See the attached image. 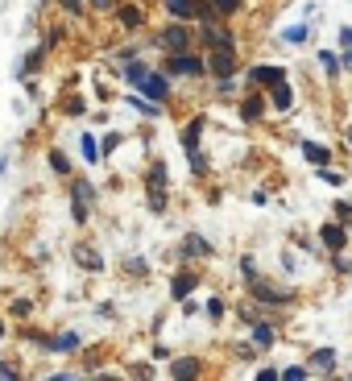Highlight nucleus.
<instances>
[{
  "mask_svg": "<svg viewBox=\"0 0 352 381\" xmlns=\"http://www.w3.org/2000/svg\"><path fill=\"white\" fill-rule=\"evenodd\" d=\"M208 71H212L216 79H232V71H236V50H232V46H212Z\"/></svg>",
  "mask_w": 352,
  "mask_h": 381,
  "instance_id": "nucleus-1",
  "label": "nucleus"
},
{
  "mask_svg": "<svg viewBox=\"0 0 352 381\" xmlns=\"http://www.w3.org/2000/svg\"><path fill=\"white\" fill-rule=\"evenodd\" d=\"M166 71L170 75H187V79H195V75H203L208 67L191 54V50H178V54H170V62H166Z\"/></svg>",
  "mask_w": 352,
  "mask_h": 381,
  "instance_id": "nucleus-2",
  "label": "nucleus"
},
{
  "mask_svg": "<svg viewBox=\"0 0 352 381\" xmlns=\"http://www.w3.org/2000/svg\"><path fill=\"white\" fill-rule=\"evenodd\" d=\"M149 207H154V212L166 207V166H162V162H158L154 174H149Z\"/></svg>",
  "mask_w": 352,
  "mask_h": 381,
  "instance_id": "nucleus-3",
  "label": "nucleus"
},
{
  "mask_svg": "<svg viewBox=\"0 0 352 381\" xmlns=\"http://www.w3.org/2000/svg\"><path fill=\"white\" fill-rule=\"evenodd\" d=\"M162 46L178 54V50H191V29L187 25H170V29H162Z\"/></svg>",
  "mask_w": 352,
  "mask_h": 381,
  "instance_id": "nucleus-4",
  "label": "nucleus"
},
{
  "mask_svg": "<svg viewBox=\"0 0 352 381\" xmlns=\"http://www.w3.org/2000/svg\"><path fill=\"white\" fill-rule=\"evenodd\" d=\"M71 195H75V220L83 224V220H88V207H91V195H95V190H91L88 183H75V187H71Z\"/></svg>",
  "mask_w": 352,
  "mask_h": 381,
  "instance_id": "nucleus-5",
  "label": "nucleus"
},
{
  "mask_svg": "<svg viewBox=\"0 0 352 381\" xmlns=\"http://www.w3.org/2000/svg\"><path fill=\"white\" fill-rule=\"evenodd\" d=\"M249 79H253V83H262V88H273V83H282V71H278V67H253V71H249Z\"/></svg>",
  "mask_w": 352,
  "mask_h": 381,
  "instance_id": "nucleus-6",
  "label": "nucleus"
},
{
  "mask_svg": "<svg viewBox=\"0 0 352 381\" xmlns=\"http://www.w3.org/2000/svg\"><path fill=\"white\" fill-rule=\"evenodd\" d=\"M253 294L262 298V303H286V294L278 290V286H269V282H262V278H253Z\"/></svg>",
  "mask_w": 352,
  "mask_h": 381,
  "instance_id": "nucleus-7",
  "label": "nucleus"
},
{
  "mask_svg": "<svg viewBox=\"0 0 352 381\" xmlns=\"http://www.w3.org/2000/svg\"><path fill=\"white\" fill-rule=\"evenodd\" d=\"M141 88H145V95H149V99H166V92H170L162 75H145V79H141Z\"/></svg>",
  "mask_w": 352,
  "mask_h": 381,
  "instance_id": "nucleus-8",
  "label": "nucleus"
},
{
  "mask_svg": "<svg viewBox=\"0 0 352 381\" xmlns=\"http://www.w3.org/2000/svg\"><path fill=\"white\" fill-rule=\"evenodd\" d=\"M75 261H79L83 270H91V274H100V270H104V257H100L95 249H75Z\"/></svg>",
  "mask_w": 352,
  "mask_h": 381,
  "instance_id": "nucleus-9",
  "label": "nucleus"
},
{
  "mask_svg": "<svg viewBox=\"0 0 352 381\" xmlns=\"http://www.w3.org/2000/svg\"><path fill=\"white\" fill-rule=\"evenodd\" d=\"M199 129H203V120H191V125L178 133V141H182V149H187V153H195V145H199Z\"/></svg>",
  "mask_w": 352,
  "mask_h": 381,
  "instance_id": "nucleus-10",
  "label": "nucleus"
},
{
  "mask_svg": "<svg viewBox=\"0 0 352 381\" xmlns=\"http://www.w3.org/2000/svg\"><path fill=\"white\" fill-rule=\"evenodd\" d=\"M166 8H170V13H175L178 21H182V17H187V21H191V17H195V13H199V0H166Z\"/></svg>",
  "mask_w": 352,
  "mask_h": 381,
  "instance_id": "nucleus-11",
  "label": "nucleus"
},
{
  "mask_svg": "<svg viewBox=\"0 0 352 381\" xmlns=\"http://www.w3.org/2000/svg\"><path fill=\"white\" fill-rule=\"evenodd\" d=\"M269 99H273V108H282V112H286V108L295 104V92H290V83H286V79H282V83H273V95H269Z\"/></svg>",
  "mask_w": 352,
  "mask_h": 381,
  "instance_id": "nucleus-12",
  "label": "nucleus"
},
{
  "mask_svg": "<svg viewBox=\"0 0 352 381\" xmlns=\"http://www.w3.org/2000/svg\"><path fill=\"white\" fill-rule=\"evenodd\" d=\"M344 228H340V224H323V244H327V249H344Z\"/></svg>",
  "mask_w": 352,
  "mask_h": 381,
  "instance_id": "nucleus-13",
  "label": "nucleus"
},
{
  "mask_svg": "<svg viewBox=\"0 0 352 381\" xmlns=\"http://www.w3.org/2000/svg\"><path fill=\"white\" fill-rule=\"evenodd\" d=\"M303 158H307V162H315V166H327V162H332V153H327L323 145H315V141L303 145Z\"/></svg>",
  "mask_w": 352,
  "mask_h": 381,
  "instance_id": "nucleus-14",
  "label": "nucleus"
},
{
  "mask_svg": "<svg viewBox=\"0 0 352 381\" xmlns=\"http://www.w3.org/2000/svg\"><path fill=\"white\" fill-rule=\"evenodd\" d=\"M203 38H208L212 46H232V34H228V29H216L212 21H208V29H203Z\"/></svg>",
  "mask_w": 352,
  "mask_h": 381,
  "instance_id": "nucleus-15",
  "label": "nucleus"
},
{
  "mask_svg": "<svg viewBox=\"0 0 352 381\" xmlns=\"http://www.w3.org/2000/svg\"><path fill=\"white\" fill-rule=\"evenodd\" d=\"M195 373H199V361H191V356L170 365V377H195Z\"/></svg>",
  "mask_w": 352,
  "mask_h": 381,
  "instance_id": "nucleus-16",
  "label": "nucleus"
},
{
  "mask_svg": "<svg viewBox=\"0 0 352 381\" xmlns=\"http://www.w3.org/2000/svg\"><path fill=\"white\" fill-rule=\"evenodd\" d=\"M191 290H195V274H182V278H175V286H170V294H175V298H187Z\"/></svg>",
  "mask_w": 352,
  "mask_h": 381,
  "instance_id": "nucleus-17",
  "label": "nucleus"
},
{
  "mask_svg": "<svg viewBox=\"0 0 352 381\" xmlns=\"http://www.w3.org/2000/svg\"><path fill=\"white\" fill-rule=\"evenodd\" d=\"M241 116H245V120H257V116H262V95H249V99L241 104Z\"/></svg>",
  "mask_w": 352,
  "mask_h": 381,
  "instance_id": "nucleus-18",
  "label": "nucleus"
},
{
  "mask_svg": "<svg viewBox=\"0 0 352 381\" xmlns=\"http://www.w3.org/2000/svg\"><path fill=\"white\" fill-rule=\"evenodd\" d=\"M50 166H54V174H71V162H67V153H50Z\"/></svg>",
  "mask_w": 352,
  "mask_h": 381,
  "instance_id": "nucleus-19",
  "label": "nucleus"
},
{
  "mask_svg": "<svg viewBox=\"0 0 352 381\" xmlns=\"http://www.w3.org/2000/svg\"><path fill=\"white\" fill-rule=\"evenodd\" d=\"M332 361H336V352H332V348H323V352H315V361H311V365H315V369H332Z\"/></svg>",
  "mask_w": 352,
  "mask_h": 381,
  "instance_id": "nucleus-20",
  "label": "nucleus"
},
{
  "mask_svg": "<svg viewBox=\"0 0 352 381\" xmlns=\"http://www.w3.org/2000/svg\"><path fill=\"white\" fill-rule=\"evenodd\" d=\"M54 348H62V352H71V348H79V335H75V332L58 335V340H54Z\"/></svg>",
  "mask_w": 352,
  "mask_h": 381,
  "instance_id": "nucleus-21",
  "label": "nucleus"
},
{
  "mask_svg": "<svg viewBox=\"0 0 352 381\" xmlns=\"http://www.w3.org/2000/svg\"><path fill=\"white\" fill-rule=\"evenodd\" d=\"M83 158H88V162H95V158H100V145H95V137H91V133H83Z\"/></svg>",
  "mask_w": 352,
  "mask_h": 381,
  "instance_id": "nucleus-22",
  "label": "nucleus"
},
{
  "mask_svg": "<svg viewBox=\"0 0 352 381\" xmlns=\"http://www.w3.org/2000/svg\"><path fill=\"white\" fill-rule=\"evenodd\" d=\"M286 42H295V46H299V42H307V25H295V29H286Z\"/></svg>",
  "mask_w": 352,
  "mask_h": 381,
  "instance_id": "nucleus-23",
  "label": "nucleus"
},
{
  "mask_svg": "<svg viewBox=\"0 0 352 381\" xmlns=\"http://www.w3.org/2000/svg\"><path fill=\"white\" fill-rule=\"evenodd\" d=\"M187 249H191V253H212L208 240H199V237H187Z\"/></svg>",
  "mask_w": 352,
  "mask_h": 381,
  "instance_id": "nucleus-24",
  "label": "nucleus"
},
{
  "mask_svg": "<svg viewBox=\"0 0 352 381\" xmlns=\"http://www.w3.org/2000/svg\"><path fill=\"white\" fill-rule=\"evenodd\" d=\"M212 8H220V13H236L241 0H212Z\"/></svg>",
  "mask_w": 352,
  "mask_h": 381,
  "instance_id": "nucleus-25",
  "label": "nucleus"
},
{
  "mask_svg": "<svg viewBox=\"0 0 352 381\" xmlns=\"http://www.w3.org/2000/svg\"><path fill=\"white\" fill-rule=\"evenodd\" d=\"M121 21H125V25H141V13H137V8H121Z\"/></svg>",
  "mask_w": 352,
  "mask_h": 381,
  "instance_id": "nucleus-26",
  "label": "nucleus"
},
{
  "mask_svg": "<svg viewBox=\"0 0 352 381\" xmlns=\"http://www.w3.org/2000/svg\"><path fill=\"white\" fill-rule=\"evenodd\" d=\"M319 62L327 67V75H336V71H340V62H336V54H319Z\"/></svg>",
  "mask_w": 352,
  "mask_h": 381,
  "instance_id": "nucleus-27",
  "label": "nucleus"
},
{
  "mask_svg": "<svg viewBox=\"0 0 352 381\" xmlns=\"http://www.w3.org/2000/svg\"><path fill=\"white\" fill-rule=\"evenodd\" d=\"M145 75H149V71H145V67H141V62H133V67H129V79H133V83H141V79H145Z\"/></svg>",
  "mask_w": 352,
  "mask_h": 381,
  "instance_id": "nucleus-28",
  "label": "nucleus"
},
{
  "mask_svg": "<svg viewBox=\"0 0 352 381\" xmlns=\"http://www.w3.org/2000/svg\"><path fill=\"white\" fill-rule=\"evenodd\" d=\"M253 335H257V344H269V340H273V335H269V328H265V324H257V328H253Z\"/></svg>",
  "mask_w": 352,
  "mask_h": 381,
  "instance_id": "nucleus-29",
  "label": "nucleus"
},
{
  "mask_svg": "<svg viewBox=\"0 0 352 381\" xmlns=\"http://www.w3.org/2000/svg\"><path fill=\"white\" fill-rule=\"evenodd\" d=\"M208 315H216V319L224 315V303H220V298H212V303H208Z\"/></svg>",
  "mask_w": 352,
  "mask_h": 381,
  "instance_id": "nucleus-30",
  "label": "nucleus"
},
{
  "mask_svg": "<svg viewBox=\"0 0 352 381\" xmlns=\"http://www.w3.org/2000/svg\"><path fill=\"white\" fill-rule=\"evenodd\" d=\"M340 46H344V50L352 46V25H348V29H340Z\"/></svg>",
  "mask_w": 352,
  "mask_h": 381,
  "instance_id": "nucleus-31",
  "label": "nucleus"
},
{
  "mask_svg": "<svg viewBox=\"0 0 352 381\" xmlns=\"http://www.w3.org/2000/svg\"><path fill=\"white\" fill-rule=\"evenodd\" d=\"M91 8H100V13H108V8H112V0H88Z\"/></svg>",
  "mask_w": 352,
  "mask_h": 381,
  "instance_id": "nucleus-32",
  "label": "nucleus"
},
{
  "mask_svg": "<svg viewBox=\"0 0 352 381\" xmlns=\"http://www.w3.org/2000/svg\"><path fill=\"white\" fill-rule=\"evenodd\" d=\"M344 71H352V46L344 50Z\"/></svg>",
  "mask_w": 352,
  "mask_h": 381,
  "instance_id": "nucleus-33",
  "label": "nucleus"
},
{
  "mask_svg": "<svg viewBox=\"0 0 352 381\" xmlns=\"http://www.w3.org/2000/svg\"><path fill=\"white\" fill-rule=\"evenodd\" d=\"M0 335H4V324H0Z\"/></svg>",
  "mask_w": 352,
  "mask_h": 381,
  "instance_id": "nucleus-34",
  "label": "nucleus"
}]
</instances>
